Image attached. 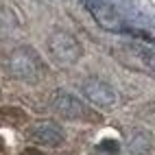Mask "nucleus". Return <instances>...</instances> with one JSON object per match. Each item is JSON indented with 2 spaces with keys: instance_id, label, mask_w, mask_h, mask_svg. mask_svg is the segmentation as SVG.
<instances>
[{
  "instance_id": "nucleus-1",
  "label": "nucleus",
  "mask_w": 155,
  "mask_h": 155,
  "mask_svg": "<svg viewBox=\"0 0 155 155\" xmlns=\"http://www.w3.org/2000/svg\"><path fill=\"white\" fill-rule=\"evenodd\" d=\"M50 105H53V109L61 118L72 120V122H90V125H96V122L103 120V116L96 109H92L81 98H77L74 94H70L66 90H55L53 96H50Z\"/></svg>"
},
{
  "instance_id": "nucleus-2",
  "label": "nucleus",
  "mask_w": 155,
  "mask_h": 155,
  "mask_svg": "<svg viewBox=\"0 0 155 155\" xmlns=\"http://www.w3.org/2000/svg\"><path fill=\"white\" fill-rule=\"evenodd\" d=\"M7 72L15 79L35 83L46 74V66L33 48H15L7 57Z\"/></svg>"
},
{
  "instance_id": "nucleus-3",
  "label": "nucleus",
  "mask_w": 155,
  "mask_h": 155,
  "mask_svg": "<svg viewBox=\"0 0 155 155\" xmlns=\"http://www.w3.org/2000/svg\"><path fill=\"white\" fill-rule=\"evenodd\" d=\"M48 53L50 59L59 66H72L83 57V46L79 44V39L68 33V31H53L48 37Z\"/></svg>"
},
{
  "instance_id": "nucleus-4",
  "label": "nucleus",
  "mask_w": 155,
  "mask_h": 155,
  "mask_svg": "<svg viewBox=\"0 0 155 155\" xmlns=\"http://www.w3.org/2000/svg\"><path fill=\"white\" fill-rule=\"evenodd\" d=\"M24 136L28 142L37 144V147H48V149H57L66 142V133L61 129V125L55 120H46V118L31 122L28 129L24 131Z\"/></svg>"
},
{
  "instance_id": "nucleus-5",
  "label": "nucleus",
  "mask_w": 155,
  "mask_h": 155,
  "mask_svg": "<svg viewBox=\"0 0 155 155\" xmlns=\"http://www.w3.org/2000/svg\"><path fill=\"white\" fill-rule=\"evenodd\" d=\"M81 90H83L85 98L92 103V105H96V107L103 109V111H111L114 107L118 105V94H116V90H114L107 81H103V79H98V77L85 79L83 83H81Z\"/></svg>"
},
{
  "instance_id": "nucleus-6",
  "label": "nucleus",
  "mask_w": 155,
  "mask_h": 155,
  "mask_svg": "<svg viewBox=\"0 0 155 155\" xmlns=\"http://www.w3.org/2000/svg\"><path fill=\"white\" fill-rule=\"evenodd\" d=\"M129 153L131 155H153L155 153V136L151 131L138 129L133 131V136L129 138Z\"/></svg>"
},
{
  "instance_id": "nucleus-7",
  "label": "nucleus",
  "mask_w": 155,
  "mask_h": 155,
  "mask_svg": "<svg viewBox=\"0 0 155 155\" xmlns=\"http://www.w3.org/2000/svg\"><path fill=\"white\" fill-rule=\"evenodd\" d=\"M0 125H5V127H13V129H20V127L28 125V114H26L22 107L5 105V107H0Z\"/></svg>"
},
{
  "instance_id": "nucleus-8",
  "label": "nucleus",
  "mask_w": 155,
  "mask_h": 155,
  "mask_svg": "<svg viewBox=\"0 0 155 155\" xmlns=\"http://www.w3.org/2000/svg\"><path fill=\"white\" fill-rule=\"evenodd\" d=\"M90 11L94 13L96 22L103 28H107V31H118L120 28V15L114 11L111 7H107V5L101 2V7H90Z\"/></svg>"
},
{
  "instance_id": "nucleus-9",
  "label": "nucleus",
  "mask_w": 155,
  "mask_h": 155,
  "mask_svg": "<svg viewBox=\"0 0 155 155\" xmlns=\"http://www.w3.org/2000/svg\"><path fill=\"white\" fill-rule=\"evenodd\" d=\"M98 155H118L120 153V144L116 140H101V144L96 147Z\"/></svg>"
},
{
  "instance_id": "nucleus-10",
  "label": "nucleus",
  "mask_w": 155,
  "mask_h": 155,
  "mask_svg": "<svg viewBox=\"0 0 155 155\" xmlns=\"http://www.w3.org/2000/svg\"><path fill=\"white\" fill-rule=\"evenodd\" d=\"M142 59L151 70H155V53H142Z\"/></svg>"
},
{
  "instance_id": "nucleus-11",
  "label": "nucleus",
  "mask_w": 155,
  "mask_h": 155,
  "mask_svg": "<svg viewBox=\"0 0 155 155\" xmlns=\"http://www.w3.org/2000/svg\"><path fill=\"white\" fill-rule=\"evenodd\" d=\"M22 155H42V153H39L37 149H26V151H24Z\"/></svg>"
},
{
  "instance_id": "nucleus-12",
  "label": "nucleus",
  "mask_w": 155,
  "mask_h": 155,
  "mask_svg": "<svg viewBox=\"0 0 155 155\" xmlns=\"http://www.w3.org/2000/svg\"><path fill=\"white\" fill-rule=\"evenodd\" d=\"M0 155H7V147H5V142H2V138H0Z\"/></svg>"
}]
</instances>
